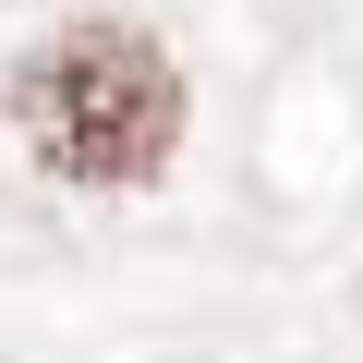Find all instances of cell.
Listing matches in <instances>:
<instances>
[{"mask_svg": "<svg viewBox=\"0 0 363 363\" xmlns=\"http://www.w3.org/2000/svg\"><path fill=\"white\" fill-rule=\"evenodd\" d=\"M13 133L73 194H145L182 157V61L121 13H73L13 61Z\"/></svg>", "mask_w": 363, "mask_h": 363, "instance_id": "1", "label": "cell"}]
</instances>
